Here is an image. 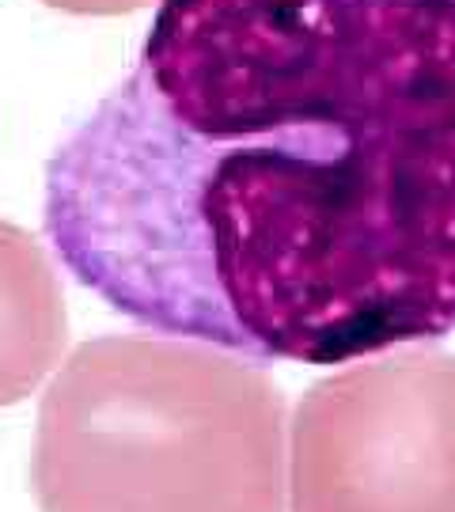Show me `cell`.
Masks as SVG:
<instances>
[{
  "instance_id": "4",
  "label": "cell",
  "mask_w": 455,
  "mask_h": 512,
  "mask_svg": "<svg viewBox=\"0 0 455 512\" xmlns=\"http://www.w3.org/2000/svg\"><path fill=\"white\" fill-rule=\"evenodd\" d=\"M69 342L65 293L31 232L0 220V410L23 403Z\"/></svg>"
},
{
  "instance_id": "3",
  "label": "cell",
  "mask_w": 455,
  "mask_h": 512,
  "mask_svg": "<svg viewBox=\"0 0 455 512\" xmlns=\"http://www.w3.org/2000/svg\"><path fill=\"white\" fill-rule=\"evenodd\" d=\"M289 512H455V353L399 346L308 387Z\"/></svg>"
},
{
  "instance_id": "5",
  "label": "cell",
  "mask_w": 455,
  "mask_h": 512,
  "mask_svg": "<svg viewBox=\"0 0 455 512\" xmlns=\"http://www.w3.org/2000/svg\"><path fill=\"white\" fill-rule=\"evenodd\" d=\"M61 12H76V16H122V12H137L148 0H42Z\"/></svg>"
},
{
  "instance_id": "2",
  "label": "cell",
  "mask_w": 455,
  "mask_h": 512,
  "mask_svg": "<svg viewBox=\"0 0 455 512\" xmlns=\"http://www.w3.org/2000/svg\"><path fill=\"white\" fill-rule=\"evenodd\" d=\"M31 482L42 512H285V395L198 338H91L42 395Z\"/></svg>"
},
{
  "instance_id": "1",
  "label": "cell",
  "mask_w": 455,
  "mask_h": 512,
  "mask_svg": "<svg viewBox=\"0 0 455 512\" xmlns=\"http://www.w3.org/2000/svg\"><path fill=\"white\" fill-rule=\"evenodd\" d=\"M42 228L137 327L255 361L452 334L455 0H160Z\"/></svg>"
}]
</instances>
